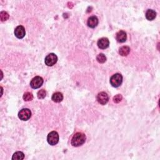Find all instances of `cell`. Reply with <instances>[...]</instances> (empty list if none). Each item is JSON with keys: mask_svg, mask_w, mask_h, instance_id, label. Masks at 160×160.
<instances>
[{"mask_svg": "<svg viewBox=\"0 0 160 160\" xmlns=\"http://www.w3.org/2000/svg\"><path fill=\"white\" fill-rule=\"evenodd\" d=\"M86 135L82 133H76L72 138L71 144L73 146L78 147L83 144L86 141Z\"/></svg>", "mask_w": 160, "mask_h": 160, "instance_id": "obj_1", "label": "cell"}, {"mask_svg": "<svg viewBox=\"0 0 160 160\" xmlns=\"http://www.w3.org/2000/svg\"><path fill=\"white\" fill-rule=\"evenodd\" d=\"M123 82V76L120 73L113 75L110 78V83L112 86L115 88L119 87Z\"/></svg>", "mask_w": 160, "mask_h": 160, "instance_id": "obj_2", "label": "cell"}, {"mask_svg": "<svg viewBox=\"0 0 160 160\" xmlns=\"http://www.w3.org/2000/svg\"><path fill=\"white\" fill-rule=\"evenodd\" d=\"M47 141L50 145L54 146L59 141V135L56 131H51L47 137Z\"/></svg>", "mask_w": 160, "mask_h": 160, "instance_id": "obj_3", "label": "cell"}, {"mask_svg": "<svg viewBox=\"0 0 160 160\" xmlns=\"http://www.w3.org/2000/svg\"><path fill=\"white\" fill-rule=\"evenodd\" d=\"M58 61V57L54 53H50L48 55L46 56L45 58L44 62L45 64L48 66H52L55 65L56 62Z\"/></svg>", "mask_w": 160, "mask_h": 160, "instance_id": "obj_4", "label": "cell"}, {"mask_svg": "<svg viewBox=\"0 0 160 160\" xmlns=\"http://www.w3.org/2000/svg\"><path fill=\"white\" fill-rule=\"evenodd\" d=\"M32 116V112L29 110L27 109V108H24V109H22V110H20V111L18 113V117L21 120L23 121H27L28 120L29 118Z\"/></svg>", "mask_w": 160, "mask_h": 160, "instance_id": "obj_5", "label": "cell"}, {"mask_svg": "<svg viewBox=\"0 0 160 160\" xmlns=\"http://www.w3.org/2000/svg\"><path fill=\"white\" fill-rule=\"evenodd\" d=\"M43 84V79L40 76H36L30 82V86L33 89H38Z\"/></svg>", "mask_w": 160, "mask_h": 160, "instance_id": "obj_6", "label": "cell"}, {"mask_svg": "<svg viewBox=\"0 0 160 160\" xmlns=\"http://www.w3.org/2000/svg\"><path fill=\"white\" fill-rule=\"evenodd\" d=\"M97 101L101 105H106L109 101V96L105 92H101L97 95Z\"/></svg>", "mask_w": 160, "mask_h": 160, "instance_id": "obj_7", "label": "cell"}, {"mask_svg": "<svg viewBox=\"0 0 160 160\" xmlns=\"http://www.w3.org/2000/svg\"><path fill=\"white\" fill-rule=\"evenodd\" d=\"M26 34L25 29L23 26H18L14 30V34L19 39H22L24 37Z\"/></svg>", "mask_w": 160, "mask_h": 160, "instance_id": "obj_8", "label": "cell"}, {"mask_svg": "<svg viewBox=\"0 0 160 160\" xmlns=\"http://www.w3.org/2000/svg\"><path fill=\"white\" fill-rule=\"evenodd\" d=\"M110 45V41L107 38H102L98 41V46L102 50L107 48Z\"/></svg>", "mask_w": 160, "mask_h": 160, "instance_id": "obj_9", "label": "cell"}, {"mask_svg": "<svg viewBox=\"0 0 160 160\" xmlns=\"http://www.w3.org/2000/svg\"><path fill=\"white\" fill-rule=\"evenodd\" d=\"M87 24L90 28H95L97 27L98 24V19L95 16L91 17L88 18Z\"/></svg>", "mask_w": 160, "mask_h": 160, "instance_id": "obj_10", "label": "cell"}, {"mask_svg": "<svg viewBox=\"0 0 160 160\" xmlns=\"http://www.w3.org/2000/svg\"><path fill=\"white\" fill-rule=\"evenodd\" d=\"M116 38L119 43L125 42L127 39V35L126 32H124V31H120V32H118L116 35Z\"/></svg>", "mask_w": 160, "mask_h": 160, "instance_id": "obj_11", "label": "cell"}, {"mask_svg": "<svg viewBox=\"0 0 160 160\" xmlns=\"http://www.w3.org/2000/svg\"><path fill=\"white\" fill-rule=\"evenodd\" d=\"M63 100V95L60 92H56L52 96V100L55 103H60Z\"/></svg>", "mask_w": 160, "mask_h": 160, "instance_id": "obj_12", "label": "cell"}, {"mask_svg": "<svg viewBox=\"0 0 160 160\" xmlns=\"http://www.w3.org/2000/svg\"><path fill=\"white\" fill-rule=\"evenodd\" d=\"M156 17V13L153 9H148L146 13V18L149 21H152Z\"/></svg>", "mask_w": 160, "mask_h": 160, "instance_id": "obj_13", "label": "cell"}, {"mask_svg": "<svg viewBox=\"0 0 160 160\" xmlns=\"http://www.w3.org/2000/svg\"><path fill=\"white\" fill-rule=\"evenodd\" d=\"M130 52V48L126 46H124L121 47L119 50V53L123 56H126Z\"/></svg>", "mask_w": 160, "mask_h": 160, "instance_id": "obj_14", "label": "cell"}, {"mask_svg": "<svg viewBox=\"0 0 160 160\" xmlns=\"http://www.w3.org/2000/svg\"><path fill=\"white\" fill-rule=\"evenodd\" d=\"M24 158V154L22 151H17L13 155L12 159H16V160H22Z\"/></svg>", "mask_w": 160, "mask_h": 160, "instance_id": "obj_15", "label": "cell"}, {"mask_svg": "<svg viewBox=\"0 0 160 160\" xmlns=\"http://www.w3.org/2000/svg\"><path fill=\"white\" fill-rule=\"evenodd\" d=\"M96 60L98 61V62L100 63H104L106 61V57L105 56V55L103 53H100L96 57Z\"/></svg>", "mask_w": 160, "mask_h": 160, "instance_id": "obj_16", "label": "cell"}, {"mask_svg": "<svg viewBox=\"0 0 160 160\" xmlns=\"http://www.w3.org/2000/svg\"><path fill=\"white\" fill-rule=\"evenodd\" d=\"M33 98V96L32 93H31L29 92H27L25 93L23 95V100L26 101H32Z\"/></svg>", "mask_w": 160, "mask_h": 160, "instance_id": "obj_17", "label": "cell"}, {"mask_svg": "<svg viewBox=\"0 0 160 160\" xmlns=\"http://www.w3.org/2000/svg\"><path fill=\"white\" fill-rule=\"evenodd\" d=\"M9 18V14L6 11H1L0 13V19L1 22H4V21L8 20Z\"/></svg>", "mask_w": 160, "mask_h": 160, "instance_id": "obj_18", "label": "cell"}, {"mask_svg": "<svg viewBox=\"0 0 160 160\" xmlns=\"http://www.w3.org/2000/svg\"><path fill=\"white\" fill-rule=\"evenodd\" d=\"M38 95V98L39 99H43L46 97V92L44 90H41L40 91H39L37 93Z\"/></svg>", "mask_w": 160, "mask_h": 160, "instance_id": "obj_19", "label": "cell"}, {"mask_svg": "<svg viewBox=\"0 0 160 160\" xmlns=\"http://www.w3.org/2000/svg\"><path fill=\"white\" fill-rule=\"evenodd\" d=\"M122 98H123V97L121 95H117L113 97V101H114L115 103H118L122 100Z\"/></svg>", "mask_w": 160, "mask_h": 160, "instance_id": "obj_20", "label": "cell"}]
</instances>
